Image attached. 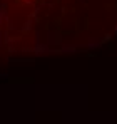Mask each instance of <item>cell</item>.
I'll return each mask as SVG.
<instances>
[{"label":"cell","mask_w":117,"mask_h":124,"mask_svg":"<svg viewBox=\"0 0 117 124\" xmlns=\"http://www.w3.org/2000/svg\"><path fill=\"white\" fill-rule=\"evenodd\" d=\"M35 52H37V54H42V52H47V45H39V42H37Z\"/></svg>","instance_id":"1"},{"label":"cell","mask_w":117,"mask_h":124,"mask_svg":"<svg viewBox=\"0 0 117 124\" xmlns=\"http://www.w3.org/2000/svg\"><path fill=\"white\" fill-rule=\"evenodd\" d=\"M100 45H102L100 42H90V44L87 45V49H89V50H92V49H99Z\"/></svg>","instance_id":"2"},{"label":"cell","mask_w":117,"mask_h":124,"mask_svg":"<svg viewBox=\"0 0 117 124\" xmlns=\"http://www.w3.org/2000/svg\"><path fill=\"white\" fill-rule=\"evenodd\" d=\"M49 35H50V39H49V42H57V39H55V37H57V34H54V32H50Z\"/></svg>","instance_id":"3"},{"label":"cell","mask_w":117,"mask_h":124,"mask_svg":"<svg viewBox=\"0 0 117 124\" xmlns=\"http://www.w3.org/2000/svg\"><path fill=\"white\" fill-rule=\"evenodd\" d=\"M64 52H75V47H64Z\"/></svg>","instance_id":"4"},{"label":"cell","mask_w":117,"mask_h":124,"mask_svg":"<svg viewBox=\"0 0 117 124\" xmlns=\"http://www.w3.org/2000/svg\"><path fill=\"white\" fill-rule=\"evenodd\" d=\"M116 34H117V27H116Z\"/></svg>","instance_id":"5"}]
</instances>
